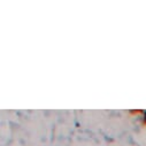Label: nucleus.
I'll use <instances>...</instances> for the list:
<instances>
[{"instance_id": "1", "label": "nucleus", "mask_w": 146, "mask_h": 146, "mask_svg": "<svg viewBox=\"0 0 146 146\" xmlns=\"http://www.w3.org/2000/svg\"><path fill=\"white\" fill-rule=\"evenodd\" d=\"M140 113H145L144 111H138V109H137V111H130V114H140Z\"/></svg>"}, {"instance_id": "2", "label": "nucleus", "mask_w": 146, "mask_h": 146, "mask_svg": "<svg viewBox=\"0 0 146 146\" xmlns=\"http://www.w3.org/2000/svg\"><path fill=\"white\" fill-rule=\"evenodd\" d=\"M143 124L146 125V112L144 113V119H143Z\"/></svg>"}]
</instances>
